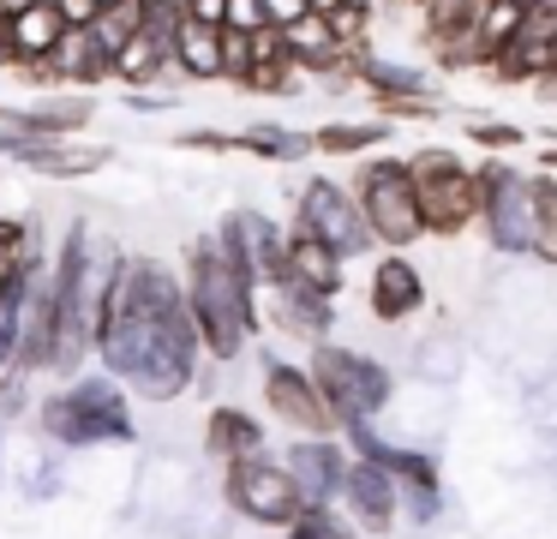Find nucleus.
Masks as SVG:
<instances>
[{"instance_id": "nucleus-1", "label": "nucleus", "mask_w": 557, "mask_h": 539, "mask_svg": "<svg viewBox=\"0 0 557 539\" xmlns=\"http://www.w3.org/2000/svg\"><path fill=\"white\" fill-rule=\"evenodd\" d=\"M97 359L109 378L133 383L145 402H181L205 371V342L186 311V282L157 258H126L97 330Z\"/></svg>"}, {"instance_id": "nucleus-2", "label": "nucleus", "mask_w": 557, "mask_h": 539, "mask_svg": "<svg viewBox=\"0 0 557 539\" xmlns=\"http://www.w3.org/2000/svg\"><path fill=\"white\" fill-rule=\"evenodd\" d=\"M181 282H186V311H193V323H198L205 354L216 359V366L240 359L246 347L258 342V330H264V306H258L264 287L222 252L216 234H205V240L186 246V275Z\"/></svg>"}, {"instance_id": "nucleus-3", "label": "nucleus", "mask_w": 557, "mask_h": 539, "mask_svg": "<svg viewBox=\"0 0 557 539\" xmlns=\"http://www.w3.org/2000/svg\"><path fill=\"white\" fill-rule=\"evenodd\" d=\"M37 426L49 431V443H61V450H102V443H133L138 438L133 402H126L121 378H109V371H78L66 390H54L49 402L37 407Z\"/></svg>"}, {"instance_id": "nucleus-4", "label": "nucleus", "mask_w": 557, "mask_h": 539, "mask_svg": "<svg viewBox=\"0 0 557 539\" xmlns=\"http://www.w3.org/2000/svg\"><path fill=\"white\" fill-rule=\"evenodd\" d=\"M408 174L420 192L425 240H461L468 228H480V162L456 156L449 144H425L408 150Z\"/></svg>"}, {"instance_id": "nucleus-5", "label": "nucleus", "mask_w": 557, "mask_h": 539, "mask_svg": "<svg viewBox=\"0 0 557 539\" xmlns=\"http://www.w3.org/2000/svg\"><path fill=\"white\" fill-rule=\"evenodd\" d=\"M480 228L492 258H533L540 252V174L504 156L480 162Z\"/></svg>"}, {"instance_id": "nucleus-6", "label": "nucleus", "mask_w": 557, "mask_h": 539, "mask_svg": "<svg viewBox=\"0 0 557 539\" xmlns=\"http://www.w3.org/2000/svg\"><path fill=\"white\" fill-rule=\"evenodd\" d=\"M354 198H360V216L372 228L377 252H408L425 240V216H420V192H413L408 156H366L354 168Z\"/></svg>"}, {"instance_id": "nucleus-7", "label": "nucleus", "mask_w": 557, "mask_h": 539, "mask_svg": "<svg viewBox=\"0 0 557 539\" xmlns=\"http://www.w3.org/2000/svg\"><path fill=\"white\" fill-rule=\"evenodd\" d=\"M306 366H312V378H318V390H324L336 426L384 419L389 402H396V371H389L377 354H360V347H342V342H318Z\"/></svg>"}, {"instance_id": "nucleus-8", "label": "nucleus", "mask_w": 557, "mask_h": 539, "mask_svg": "<svg viewBox=\"0 0 557 539\" xmlns=\"http://www.w3.org/2000/svg\"><path fill=\"white\" fill-rule=\"evenodd\" d=\"M294 228L318 234L342 264L372 258V252H377V240H372V228H366V216H360L354 186H342V180H330V174H312L300 192H294Z\"/></svg>"}, {"instance_id": "nucleus-9", "label": "nucleus", "mask_w": 557, "mask_h": 539, "mask_svg": "<svg viewBox=\"0 0 557 539\" xmlns=\"http://www.w3.org/2000/svg\"><path fill=\"white\" fill-rule=\"evenodd\" d=\"M222 498H228V510L240 515V522L270 527V534H282V527L306 510L300 486H294V474L276 462V455L228 462V467H222Z\"/></svg>"}, {"instance_id": "nucleus-10", "label": "nucleus", "mask_w": 557, "mask_h": 539, "mask_svg": "<svg viewBox=\"0 0 557 539\" xmlns=\"http://www.w3.org/2000/svg\"><path fill=\"white\" fill-rule=\"evenodd\" d=\"M258 383H264L270 419H282L294 438H342V426H336V414H330L324 390H318L312 366H300V359H288V354H258Z\"/></svg>"}, {"instance_id": "nucleus-11", "label": "nucleus", "mask_w": 557, "mask_h": 539, "mask_svg": "<svg viewBox=\"0 0 557 539\" xmlns=\"http://www.w3.org/2000/svg\"><path fill=\"white\" fill-rule=\"evenodd\" d=\"M216 240L258 287H276L288 275V228L264 210H228L216 222Z\"/></svg>"}, {"instance_id": "nucleus-12", "label": "nucleus", "mask_w": 557, "mask_h": 539, "mask_svg": "<svg viewBox=\"0 0 557 539\" xmlns=\"http://www.w3.org/2000/svg\"><path fill=\"white\" fill-rule=\"evenodd\" d=\"M342 510H348V522L360 527V534H372V539L396 534L401 527V479L389 474V467L354 455L348 479H342Z\"/></svg>"}, {"instance_id": "nucleus-13", "label": "nucleus", "mask_w": 557, "mask_h": 539, "mask_svg": "<svg viewBox=\"0 0 557 539\" xmlns=\"http://www.w3.org/2000/svg\"><path fill=\"white\" fill-rule=\"evenodd\" d=\"M366 311H372L384 330L420 318L425 311V275L408 252H377L372 258V275H366Z\"/></svg>"}, {"instance_id": "nucleus-14", "label": "nucleus", "mask_w": 557, "mask_h": 539, "mask_svg": "<svg viewBox=\"0 0 557 539\" xmlns=\"http://www.w3.org/2000/svg\"><path fill=\"white\" fill-rule=\"evenodd\" d=\"M0 156L7 162H25L30 174H49V180H85L109 162L102 144H73V138H25V132H7L0 126Z\"/></svg>"}, {"instance_id": "nucleus-15", "label": "nucleus", "mask_w": 557, "mask_h": 539, "mask_svg": "<svg viewBox=\"0 0 557 539\" xmlns=\"http://www.w3.org/2000/svg\"><path fill=\"white\" fill-rule=\"evenodd\" d=\"M348 443L342 438H294L282 467L294 474L306 503H342V479H348Z\"/></svg>"}, {"instance_id": "nucleus-16", "label": "nucleus", "mask_w": 557, "mask_h": 539, "mask_svg": "<svg viewBox=\"0 0 557 539\" xmlns=\"http://www.w3.org/2000/svg\"><path fill=\"white\" fill-rule=\"evenodd\" d=\"M90 114H97V96L90 90H54V96H42L37 108H7L0 126L25 132V138H78V132L90 126Z\"/></svg>"}, {"instance_id": "nucleus-17", "label": "nucleus", "mask_w": 557, "mask_h": 539, "mask_svg": "<svg viewBox=\"0 0 557 539\" xmlns=\"http://www.w3.org/2000/svg\"><path fill=\"white\" fill-rule=\"evenodd\" d=\"M264 299H270V323L288 330V335H300V342H312V347L330 342V330H336V299L300 287L294 275H282L276 287H264Z\"/></svg>"}, {"instance_id": "nucleus-18", "label": "nucleus", "mask_w": 557, "mask_h": 539, "mask_svg": "<svg viewBox=\"0 0 557 539\" xmlns=\"http://www.w3.org/2000/svg\"><path fill=\"white\" fill-rule=\"evenodd\" d=\"M270 443H264V419L252 414V407H240V402H216L205 414V455L210 462H252V455H264Z\"/></svg>"}, {"instance_id": "nucleus-19", "label": "nucleus", "mask_w": 557, "mask_h": 539, "mask_svg": "<svg viewBox=\"0 0 557 539\" xmlns=\"http://www.w3.org/2000/svg\"><path fill=\"white\" fill-rule=\"evenodd\" d=\"M354 84H360L377 108L401 102V96H437V84H432V72H425V66L384 60V54H372V48H366V54H354Z\"/></svg>"}, {"instance_id": "nucleus-20", "label": "nucleus", "mask_w": 557, "mask_h": 539, "mask_svg": "<svg viewBox=\"0 0 557 539\" xmlns=\"http://www.w3.org/2000/svg\"><path fill=\"white\" fill-rule=\"evenodd\" d=\"M288 275H294L300 287H312V294L336 299V294H342V282H348V264H342L318 234H306V228H294V222H288Z\"/></svg>"}, {"instance_id": "nucleus-21", "label": "nucleus", "mask_w": 557, "mask_h": 539, "mask_svg": "<svg viewBox=\"0 0 557 539\" xmlns=\"http://www.w3.org/2000/svg\"><path fill=\"white\" fill-rule=\"evenodd\" d=\"M7 30H13V60H18V66H30V60H49L54 48L66 42V30H73V24L54 12V0H30L25 12H13V19H7Z\"/></svg>"}, {"instance_id": "nucleus-22", "label": "nucleus", "mask_w": 557, "mask_h": 539, "mask_svg": "<svg viewBox=\"0 0 557 539\" xmlns=\"http://www.w3.org/2000/svg\"><path fill=\"white\" fill-rule=\"evenodd\" d=\"M169 54H174V72H181V78H193V84H216L222 78V30H216V24L181 19Z\"/></svg>"}, {"instance_id": "nucleus-23", "label": "nucleus", "mask_w": 557, "mask_h": 539, "mask_svg": "<svg viewBox=\"0 0 557 539\" xmlns=\"http://www.w3.org/2000/svg\"><path fill=\"white\" fill-rule=\"evenodd\" d=\"M169 72H174V54H169V42H162V36H150V30H138L133 42L114 54V78H121L126 90H157Z\"/></svg>"}, {"instance_id": "nucleus-24", "label": "nucleus", "mask_w": 557, "mask_h": 539, "mask_svg": "<svg viewBox=\"0 0 557 539\" xmlns=\"http://www.w3.org/2000/svg\"><path fill=\"white\" fill-rule=\"evenodd\" d=\"M234 150L240 156H258V162H306L312 150V132H294V126H276V120H258V126L234 132Z\"/></svg>"}, {"instance_id": "nucleus-25", "label": "nucleus", "mask_w": 557, "mask_h": 539, "mask_svg": "<svg viewBox=\"0 0 557 539\" xmlns=\"http://www.w3.org/2000/svg\"><path fill=\"white\" fill-rule=\"evenodd\" d=\"M389 144V120H330L312 132L318 156H377Z\"/></svg>"}, {"instance_id": "nucleus-26", "label": "nucleus", "mask_w": 557, "mask_h": 539, "mask_svg": "<svg viewBox=\"0 0 557 539\" xmlns=\"http://www.w3.org/2000/svg\"><path fill=\"white\" fill-rule=\"evenodd\" d=\"M324 19V30H330V42L342 48V54H366V42H372V19H377V7L372 0H348V7H336V12H318Z\"/></svg>"}, {"instance_id": "nucleus-27", "label": "nucleus", "mask_w": 557, "mask_h": 539, "mask_svg": "<svg viewBox=\"0 0 557 539\" xmlns=\"http://www.w3.org/2000/svg\"><path fill=\"white\" fill-rule=\"evenodd\" d=\"M282 539H360V527L348 522L342 503H306V510L282 527Z\"/></svg>"}, {"instance_id": "nucleus-28", "label": "nucleus", "mask_w": 557, "mask_h": 539, "mask_svg": "<svg viewBox=\"0 0 557 539\" xmlns=\"http://www.w3.org/2000/svg\"><path fill=\"white\" fill-rule=\"evenodd\" d=\"M145 30V0H126V7H102L97 24H90V42L102 48V54H121L133 36Z\"/></svg>"}, {"instance_id": "nucleus-29", "label": "nucleus", "mask_w": 557, "mask_h": 539, "mask_svg": "<svg viewBox=\"0 0 557 539\" xmlns=\"http://www.w3.org/2000/svg\"><path fill=\"white\" fill-rule=\"evenodd\" d=\"M413 371H420L425 383H456V378H461V342H456L449 330L425 335L420 354H413Z\"/></svg>"}, {"instance_id": "nucleus-30", "label": "nucleus", "mask_w": 557, "mask_h": 539, "mask_svg": "<svg viewBox=\"0 0 557 539\" xmlns=\"http://www.w3.org/2000/svg\"><path fill=\"white\" fill-rule=\"evenodd\" d=\"M300 84H306V72L294 66V60H264V66L246 72L240 90H252V96H294Z\"/></svg>"}, {"instance_id": "nucleus-31", "label": "nucleus", "mask_w": 557, "mask_h": 539, "mask_svg": "<svg viewBox=\"0 0 557 539\" xmlns=\"http://www.w3.org/2000/svg\"><path fill=\"white\" fill-rule=\"evenodd\" d=\"M18 347H25V299L0 306V383L18 378Z\"/></svg>"}, {"instance_id": "nucleus-32", "label": "nucleus", "mask_w": 557, "mask_h": 539, "mask_svg": "<svg viewBox=\"0 0 557 539\" xmlns=\"http://www.w3.org/2000/svg\"><path fill=\"white\" fill-rule=\"evenodd\" d=\"M533 264L557 270V174H545V168H540V252H533Z\"/></svg>"}, {"instance_id": "nucleus-33", "label": "nucleus", "mask_w": 557, "mask_h": 539, "mask_svg": "<svg viewBox=\"0 0 557 539\" xmlns=\"http://www.w3.org/2000/svg\"><path fill=\"white\" fill-rule=\"evenodd\" d=\"M461 132H468V144H473V150H485V156H509L521 138H528V132L509 126V120H468Z\"/></svg>"}, {"instance_id": "nucleus-34", "label": "nucleus", "mask_w": 557, "mask_h": 539, "mask_svg": "<svg viewBox=\"0 0 557 539\" xmlns=\"http://www.w3.org/2000/svg\"><path fill=\"white\" fill-rule=\"evenodd\" d=\"M252 36L246 30H222V78L228 84H246V72H252Z\"/></svg>"}, {"instance_id": "nucleus-35", "label": "nucleus", "mask_w": 557, "mask_h": 539, "mask_svg": "<svg viewBox=\"0 0 557 539\" xmlns=\"http://www.w3.org/2000/svg\"><path fill=\"white\" fill-rule=\"evenodd\" d=\"M222 30H246V36L270 30V12H264V0H228V19H222Z\"/></svg>"}, {"instance_id": "nucleus-36", "label": "nucleus", "mask_w": 557, "mask_h": 539, "mask_svg": "<svg viewBox=\"0 0 557 539\" xmlns=\"http://www.w3.org/2000/svg\"><path fill=\"white\" fill-rule=\"evenodd\" d=\"M174 144H181V150H210V156H222V150H234V132L193 126V132H174Z\"/></svg>"}, {"instance_id": "nucleus-37", "label": "nucleus", "mask_w": 557, "mask_h": 539, "mask_svg": "<svg viewBox=\"0 0 557 539\" xmlns=\"http://www.w3.org/2000/svg\"><path fill=\"white\" fill-rule=\"evenodd\" d=\"M264 12H270V24H276V30H288V24L312 19V0H264Z\"/></svg>"}, {"instance_id": "nucleus-38", "label": "nucleus", "mask_w": 557, "mask_h": 539, "mask_svg": "<svg viewBox=\"0 0 557 539\" xmlns=\"http://www.w3.org/2000/svg\"><path fill=\"white\" fill-rule=\"evenodd\" d=\"M533 402H540V407H533V414H540L545 426L557 431V366H552V371H545V378H540V390H533Z\"/></svg>"}, {"instance_id": "nucleus-39", "label": "nucleus", "mask_w": 557, "mask_h": 539, "mask_svg": "<svg viewBox=\"0 0 557 539\" xmlns=\"http://www.w3.org/2000/svg\"><path fill=\"white\" fill-rule=\"evenodd\" d=\"M54 12H61L66 24H73V30H90V24H97V0H54Z\"/></svg>"}, {"instance_id": "nucleus-40", "label": "nucleus", "mask_w": 557, "mask_h": 539, "mask_svg": "<svg viewBox=\"0 0 557 539\" xmlns=\"http://www.w3.org/2000/svg\"><path fill=\"white\" fill-rule=\"evenodd\" d=\"M186 19L216 24V30H222V19H228V0H193V7H186Z\"/></svg>"}, {"instance_id": "nucleus-41", "label": "nucleus", "mask_w": 557, "mask_h": 539, "mask_svg": "<svg viewBox=\"0 0 557 539\" xmlns=\"http://www.w3.org/2000/svg\"><path fill=\"white\" fill-rule=\"evenodd\" d=\"M18 60H13V30H7V19H0V72H13Z\"/></svg>"}, {"instance_id": "nucleus-42", "label": "nucleus", "mask_w": 557, "mask_h": 539, "mask_svg": "<svg viewBox=\"0 0 557 539\" xmlns=\"http://www.w3.org/2000/svg\"><path fill=\"white\" fill-rule=\"evenodd\" d=\"M540 162H545V174H557V132L545 138V156H540Z\"/></svg>"}, {"instance_id": "nucleus-43", "label": "nucleus", "mask_w": 557, "mask_h": 539, "mask_svg": "<svg viewBox=\"0 0 557 539\" xmlns=\"http://www.w3.org/2000/svg\"><path fill=\"white\" fill-rule=\"evenodd\" d=\"M336 7H348V0H312V12H336Z\"/></svg>"}, {"instance_id": "nucleus-44", "label": "nucleus", "mask_w": 557, "mask_h": 539, "mask_svg": "<svg viewBox=\"0 0 557 539\" xmlns=\"http://www.w3.org/2000/svg\"><path fill=\"white\" fill-rule=\"evenodd\" d=\"M97 7H126V0H97Z\"/></svg>"}]
</instances>
